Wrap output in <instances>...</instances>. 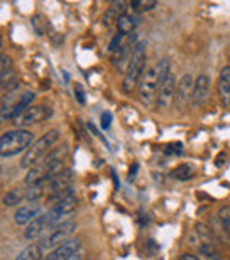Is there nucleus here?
<instances>
[{"instance_id": "f257e3e1", "label": "nucleus", "mask_w": 230, "mask_h": 260, "mask_svg": "<svg viewBox=\"0 0 230 260\" xmlns=\"http://www.w3.org/2000/svg\"><path fill=\"white\" fill-rule=\"evenodd\" d=\"M65 156H68V145L65 144H62L60 147L52 149L36 167L28 168V174L25 177V184L28 188H32V186H43L48 181H52L55 175L64 172Z\"/></svg>"}, {"instance_id": "f03ea898", "label": "nucleus", "mask_w": 230, "mask_h": 260, "mask_svg": "<svg viewBox=\"0 0 230 260\" xmlns=\"http://www.w3.org/2000/svg\"><path fill=\"white\" fill-rule=\"evenodd\" d=\"M145 62H147V43L138 41L131 52L129 64L126 68V75L122 80V90L126 94L133 92V89L138 85L142 75L145 71Z\"/></svg>"}, {"instance_id": "7ed1b4c3", "label": "nucleus", "mask_w": 230, "mask_h": 260, "mask_svg": "<svg viewBox=\"0 0 230 260\" xmlns=\"http://www.w3.org/2000/svg\"><path fill=\"white\" fill-rule=\"evenodd\" d=\"M34 144L30 129H11L0 137V157H13L27 151Z\"/></svg>"}, {"instance_id": "20e7f679", "label": "nucleus", "mask_w": 230, "mask_h": 260, "mask_svg": "<svg viewBox=\"0 0 230 260\" xmlns=\"http://www.w3.org/2000/svg\"><path fill=\"white\" fill-rule=\"evenodd\" d=\"M60 138V131L58 129H50L43 135L41 138L34 140V144L25 151V154L21 156V168H32L39 163L50 151L53 149V145L58 142Z\"/></svg>"}, {"instance_id": "39448f33", "label": "nucleus", "mask_w": 230, "mask_h": 260, "mask_svg": "<svg viewBox=\"0 0 230 260\" xmlns=\"http://www.w3.org/2000/svg\"><path fill=\"white\" fill-rule=\"evenodd\" d=\"M138 100L144 106H151L154 103L156 96H158L159 89V76H158V68L151 66L144 71L140 82H138Z\"/></svg>"}, {"instance_id": "423d86ee", "label": "nucleus", "mask_w": 230, "mask_h": 260, "mask_svg": "<svg viewBox=\"0 0 230 260\" xmlns=\"http://www.w3.org/2000/svg\"><path fill=\"white\" fill-rule=\"evenodd\" d=\"M76 232V223L75 221H65L62 225L55 226V229L48 230L41 239L38 241V244L41 246V250H55L57 246H60L62 243L71 239V236Z\"/></svg>"}, {"instance_id": "0eeeda50", "label": "nucleus", "mask_w": 230, "mask_h": 260, "mask_svg": "<svg viewBox=\"0 0 230 260\" xmlns=\"http://www.w3.org/2000/svg\"><path fill=\"white\" fill-rule=\"evenodd\" d=\"M50 117H52V108L48 105H32L21 115H18L13 120V124H14V129H27L28 126L41 124L43 120L50 119Z\"/></svg>"}, {"instance_id": "6e6552de", "label": "nucleus", "mask_w": 230, "mask_h": 260, "mask_svg": "<svg viewBox=\"0 0 230 260\" xmlns=\"http://www.w3.org/2000/svg\"><path fill=\"white\" fill-rule=\"evenodd\" d=\"M76 207H78L76 197L50 207L48 212H45V219H46V223H48V229L52 230V229H55V226L68 221V218L76 211Z\"/></svg>"}, {"instance_id": "1a4fd4ad", "label": "nucleus", "mask_w": 230, "mask_h": 260, "mask_svg": "<svg viewBox=\"0 0 230 260\" xmlns=\"http://www.w3.org/2000/svg\"><path fill=\"white\" fill-rule=\"evenodd\" d=\"M80 248H82V239L80 237H71L69 241H65L60 246H57L55 250L50 251L45 260H71L80 253Z\"/></svg>"}, {"instance_id": "9d476101", "label": "nucleus", "mask_w": 230, "mask_h": 260, "mask_svg": "<svg viewBox=\"0 0 230 260\" xmlns=\"http://www.w3.org/2000/svg\"><path fill=\"white\" fill-rule=\"evenodd\" d=\"M175 90H177V80H175L174 73H170L161 83H159L158 96H156V103L161 108H169L175 100Z\"/></svg>"}, {"instance_id": "9b49d317", "label": "nucleus", "mask_w": 230, "mask_h": 260, "mask_svg": "<svg viewBox=\"0 0 230 260\" xmlns=\"http://www.w3.org/2000/svg\"><path fill=\"white\" fill-rule=\"evenodd\" d=\"M193 87H195V78L191 75L181 76V80L177 82V90H175V101L181 110H184V106L188 105V101L193 98Z\"/></svg>"}, {"instance_id": "f8f14e48", "label": "nucleus", "mask_w": 230, "mask_h": 260, "mask_svg": "<svg viewBox=\"0 0 230 260\" xmlns=\"http://www.w3.org/2000/svg\"><path fill=\"white\" fill-rule=\"evenodd\" d=\"M209 90H211V78L207 75H200L195 80V87H193V106H204L209 100Z\"/></svg>"}, {"instance_id": "ddd939ff", "label": "nucleus", "mask_w": 230, "mask_h": 260, "mask_svg": "<svg viewBox=\"0 0 230 260\" xmlns=\"http://www.w3.org/2000/svg\"><path fill=\"white\" fill-rule=\"evenodd\" d=\"M41 216V206L38 202L28 204V206H21L18 207V211L14 212V223L20 226H27L34 221L36 218Z\"/></svg>"}, {"instance_id": "4468645a", "label": "nucleus", "mask_w": 230, "mask_h": 260, "mask_svg": "<svg viewBox=\"0 0 230 260\" xmlns=\"http://www.w3.org/2000/svg\"><path fill=\"white\" fill-rule=\"evenodd\" d=\"M218 98L223 108H230V66H225L218 76Z\"/></svg>"}, {"instance_id": "2eb2a0df", "label": "nucleus", "mask_w": 230, "mask_h": 260, "mask_svg": "<svg viewBox=\"0 0 230 260\" xmlns=\"http://www.w3.org/2000/svg\"><path fill=\"white\" fill-rule=\"evenodd\" d=\"M73 186V172L71 170H64L62 174L55 175L52 181H48L46 184H43L45 188V193H57L60 189H65V188H71Z\"/></svg>"}, {"instance_id": "dca6fc26", "label": "nucleus", "mask_w": 230, "mask_h": 260, "mask_svg": "<svg viewBox=\"0 0 230 260\" xmlns=\"http://www.w3.org/2000/svg\"><path fill=\"white\" fill-rule=\"evenodd\" d=\"M48 223L45 219V214H41L39 218H36L30 225L25 226V239L32 241V239H38V237H43L46 232H48Z\"/></svg>"}, {"instance_id": "f3484780", "label": "nucleus", "mask_w": 230, "mask_h": 260, "mask_svg": "<svg viewBox=\"0 0 230 260\" xmlns=\"http://www.w3.org/2000/svg\"><path fill=\"white\" fill-rule=\"evenodd\" d=\"M18 87V75L14 69L2 73L0 75V94H7L11 90H14Z\"/></svg>"}, {"instance_id": "a211bd4d", "label": "nucleus", "mask_w": 230, "mask_h": 260, "mask_svg": "<svg viewBox=\"0 0 230 260\" xmlns=\"http://www.w3.org/2000/svg\"><path fill=\"white\" fill-rule=\"evenodd\" d=\"M25 199H27V191H25V189L13 188V189H9L6 195H4L2 202H4V206H6V207H16V206H20Z\"/></svg>"}, {"instance_id": "6ab92c4d", "label": "nucleus", "mask_w": 230, "mask_h": 260, "mask_svg": "<svg viewBox=\"0 0 230 260\" xmlns=\"http://www.w3.org/2000/svg\"><path fill=\"white\" fill-rule=\"evenodd\" d=\"M199 258L202 260H223L218 248L211 243H200L199 244Z\"/></svg>"}, {"instance_id": "aec40b11", "label": "nucleus", "mask_w": 230, "mask_h": 260, "mask_svg": "<svg viewBox=\"0 0 230 260\" xmlns=\"http://www.w3.org/2000/svg\"><path fill=\"white\" fill-rule=\"evenodd\" d=\"M43 255H45V251L41 250V246L38 243H32L30 246H27L18 253L16 260H41Z\"/></svg>"}, {"instance_id": "412c9836", "label": "nucleus", "mask_w": 230, "mask_h": 260, "mask_svg": "<svg viewBox=\"0 0 230 260\" xmlns=\"http://www.w3.org/2000/svg\"><path fill=\"white\" fill-rule=\"evenodd\" d=\"M135 25H137V21H135L133 16H129V14H120L119 18H117V30H119L120 36H126V34H131V32L135 30Z\"/></svg>"}, {"instance_id": "4be33fe9", "label": "nucleus", "mask_w": 230, "mask_h": 260, "mask_svg": "<svg viewBox=\"0 0 230 260\" xmlns=\"http://www.w3.org/2000/svg\"><path fill=\"white\" fill-rule=\"evenodd\" d=\"M75 197V188H65V189H60V191L57 193H52V195L48 197V204L50 206H57V204L64 202V200H69Z\"/></svg>"}, {"instance_id": "5701e85b", "label": "nucleus", "mask_w": 230, "mask_h": 260, "mask_svg": "<svg viewBox=\"0 0 230 260\" xmlns=\"http://www.w3.org/2000/svg\"><path fill=\"white\" fill-rule=\"evenodd\" d=\"M191 174H193V170L189 165H179L177 168H174L170 175H172L174 179H177V181H186V179L191 177Z\"/></svg>"}, {"instance_id": "b1692460", "label": "nucleus", "mask_w": 230, "mask_h": 260, "mask_svg": "<svg viewBox=\"0 0 230 260\" xmlns=\"http://www.w3.org/2000/svg\"><path fill=\"white\" fill-rule=\"evenodd\" d=\"M218 219H220L223 230L230 236V206H223L218 211Z\"/></svg>"}, {"instance_id": "393cba45", "label": "nucleus", "mask_w": 230, "mask_h": 260, "mask_svg": "<svg viewBox=\"0 0 230 260\" xmlns=\"http://www.w3.org/2000/svg\"><path fill=\"white\" fill-rule=\"evenodd\" d=\"M196 236L200 237V241H202V243H211L213 244V236H211V229L209 226L206 225V223H196Z\"/></svg>"}, {"instance_id": "a878e982", "label": "nucleus", "mask_w": 230, "mask_h": 260, "mask_svg": "<svg viewBox=\"0 0 230 260\" xmlns=\"http://www.w3.org/2000/svg\"><path fill=\"white\" fill-rule=\"evenodd\" d=\"M131 6H133L137 11H140V13H144V11L154 9V7L158 6V2H156V0H133Z\"/></svg>"}, {"instance_id": "bb28decb", "label": "nucleus", "mask_w": 230, "mask_h": 260, "mask_svg": "<svg viewBox=\"0 0 230 260\" xmlns=\"http://www.w3.org/2000/svg\"><path fill=\"white\" fill-rule=\"evenodd\" d=\"M9 69H13V60H11V57L6 53H0V75L9 71Z\"/></svg>"}, {"instance_id": "cd10ccee", "label": "nucleus", "mask_w": 230, "mask_h": 260, "mask_svg": "<svg viewBox=\"0 0 230 260\" xmlns=\"http://www.w3.org/2000/svg\"><path fill=\"white\" fill-rule=\"evenodd\" d=\"M110 124H112V113L103 112V115H101V127H103V129H108Z\"/></svg>"}, {"instance_id": "c85d7f7f", "label": "nucleus", "mask_w": 230, "mask_h": 260, "mask_svg": "<svg viewBox=\"0 0 230 260\" xmlns=\"http://www.w3.org/2000/svg\"><path fill=\"white\" fill-rule=\"evenodd\" d=\"M179 260H202V258H199L196 255H193V253H182L181 257H179Z\"/></svg>"}, {"instance_id": "c756f323", "label": "nucleus", "mask_w": 230, "mask_h": 260, "mask_svg": "<svg viewBox=\"0 0 230 260\" xmlns=\"http://www.w3.org/2000/svg\"><path fill=\"white\" fill-rule=\"evenodd\" d=\"M75 90H76V96H78V101H80V103H83V101H85V100H83L82 87H80V85H76V87H75Z\"/></svg>"}, {"instance_id": "7c9ffc66", "label": "nucleus", "mask_w": 230, "mask_h": 260, "mask_svg": "<svg viewBox=\"0 0 230 260\" xmlns=\"http://www.w3.org/2000/svg\"><path fill=\"white\" fill-rule=\"evenodd\" d=\"M2 45H4V43H2V36H0V50H2Z\"/></svg>"}, {"instance_id": "2f4dec72", "label": "nucleus", "mask_w": 230, "mask_h": 260, "mask_svg": "<svg viewBox=\"0 0 230 260\" xmlns=\"http://www.w3.org/2000/svg\"><path fill=\"white\" fill-rule=\"evenodd\" d=\"M0 172H2V167H0Z\"/></svg>"}]
</instances>
